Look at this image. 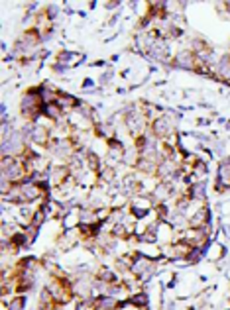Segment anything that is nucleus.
I'll use <instances>...</instances> for the list:
<instances>
[{
	"label": "nucleus",
	"mask_w": 230,
	"mask_h": 310,
	"mask_svg": "<svg viewBox=\"0 0 230 310\" xmlns=\"http://www.w3.org/2000/svg\"><path fill=\"white\" fill-rule=\"evenodd\" d=\"M128 300L134 302L136 306H140V308L148 306V295H146V292H136V295H132L130 298H128Z\"/></svg>",
	"instance_id": "3"
},
{
	"label": "nucleus",
	"mask_w": 230,
	"mask_h": 310,
	"mask_svg": "<svg viewBox=\"0 0 230 310\" xmlns=\"http://www.w3.org/2000/svg\"><path fill=\"white\" fill-rule=\"evenodd\" d=\"M24 306H26V296H20V295L8 302V310H24Z\"/></svg>",
	"instance_id": "4"
},
{
	"label": "nucleus",
	"mask_w": 230,
	"mask_h": 310,
	"mask_svg": "<svg viewBox=\"0 0 230 310\" xmlns=\"http://www.w3.org/2000/svg\"><path fill=\"white\" fill-rule=\"evenodd\" d=\"M104 6H106V8H116V6H118V2H106Z\"/></svg>",
	"instance_id": "5"
},
{
	"label": "nucleus",
	"mask_w": 230,
	"mask_h": 310,
	"mask_svg": "<svg viewBox=\"0 0 230 310\" xmlns=\"http://www.w3.org/2000/svg\"><path fill=\"white\" fill-rule=\"evenodd\" d=\"M57 104L63 108V112L65 110H73L75 106L79 104V100L75 98L73 94H67V92H59V98H57Z\"/></svg>",
	"instance_id": "2"
},
{
	"label": "nucleus",
	"mask_w": 230,
	"mask_h": 310,
	"mask_svg": "<svg viewBox=\"0 0 230 310\" xmlns=\"http://www.w3.org/2000/svg\"><path fill=\"white\" fill-rule=\"evenodd\" d=\"M173 65H175V67H181V69H189V71H195V67H197V57H195L193 51L183 49V51L177 53V57H175V63H173Z\"/></svg>",
	"instance_id": "1"
}]
</instances>
